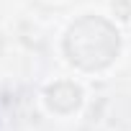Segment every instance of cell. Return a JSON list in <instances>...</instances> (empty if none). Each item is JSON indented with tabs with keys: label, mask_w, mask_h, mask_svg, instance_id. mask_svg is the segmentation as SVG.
Instances as JSON below:
<instances>
[{
	"label": "cell",
	"mask_w": 131,
	"mask_h": 131,
	"mask_svg": "<svg viewBox=\"0 0 131 131\" xmlns=\"http://www.w3.org/2000/svg\"><path fill=\"white\" fill-rule=\"evenodd\" d=\"M121 51L118 28L100 16H82L64 36V54L75 67L85 72L105 70Z\"/></svg>",
	"instance_id": "cell-1"
},
{
	"label": "cell",
	"mask_w": 131,
	"mask_h": 131,
	"mask_svg": "<svg viewBox=\"0 0 131 131\" xmlns=\"http://www.w3.org/2000/svg\"><path fill=\"white\" fill-rule=\"evenodd\" d=\"M82 100V90L75 85V82H67V80H62V82H54L49 90H46V103L51 111L57 113H72Z\"/></svg>",
	"instance_id": "cell-2"
}]
</instances>
